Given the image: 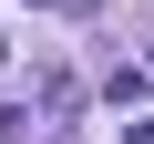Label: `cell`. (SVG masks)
I'll return each instance as SVG.
<instances>
[{"instance_id": "1", "label": "cell", "mask_w": 154, "mask_h": 144, "mask_svg": "<svg viewBox=\"0 0 154 144\" xmlns=\"http://www.w3.org/2000/svg\"><path fill=\"white\" fill-rule=\"evenodd\" d=\"M123 144H154V124H123Z\"/></svg>"}, {"instance_id": "2", "label": "cell", "mask_w": 154, "mask_h": 144, "mask_svg": "<svg viewBox=\"0 0 154 144\" xmlns=\"http://www.w3.org/2000/svg\"><path fill=\"white\" fill-rule=\"evenodd\" d=\"M0 62H11V31H0Z\"/></svg>"}, {"instance_id": "3", "label": "cell", "mask_w": 154, "mask_h": 144, "mask_svg": "<svg viewBox=\"0 0 154 144\" xmlns=\"http://www.w3.org/2000/svg\"><path fill=\"white\" fill-rule=\"evenodd\" d=\"M51 11H72V0H51Z\"/></svg>"}]
</instances>
